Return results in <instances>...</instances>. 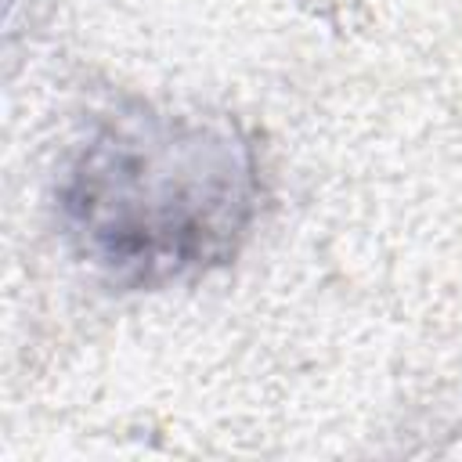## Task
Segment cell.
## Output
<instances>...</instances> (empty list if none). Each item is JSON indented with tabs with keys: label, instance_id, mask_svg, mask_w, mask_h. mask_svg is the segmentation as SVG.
I'll list each match as a JSON object with an SVG mask.
<instances>
[{
	"label": "cell",
	"instance_id": "cell-1",
	"mask_svg": "<svg viewBox=\"0 0 462 462\" xmlns=\"http://www.w3.org/2000/svg\"><path fill=\"white\" fill-rule=\"evenodd\" d=\"M260 152L235 119L130 101L69 148L58 227L105 285L166 289L235 260L260 217Z\"/></svg>",
	"mask_w": 462,
	"mask_h": 462
}]
</instances>
